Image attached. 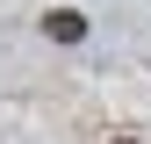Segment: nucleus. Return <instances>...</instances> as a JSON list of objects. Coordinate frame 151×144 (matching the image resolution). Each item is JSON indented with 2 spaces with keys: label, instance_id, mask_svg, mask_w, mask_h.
<instances>
[{
  "label": "nucleus",
  "instance_id": "f257e3e1",
  "mask_svg": "<svg viewBox=\"0 0 151 144\" xmlns=\"http://www.w3.org/2000/svg\"><path fill=\"white\" fill-rule=\"evenodd\" d=\"M43 29L58 36V43H79V36H86V14H79V7H50V14H43Z\"/></svg>",
  "mask_w": 151,
  "mask_h": 144
},
{
  "label": "nucleus",
  "instance_id": "f03ea898",
  "mask_svg": "<svg viewBox=\"0 0 151 144\" xmlns=\"http://www.w3.org/2000/svg\"><path fill=\"white\" fill-rule=\"evenodd\" d=\"M115 144H137V137H115Z\"/></svg>",
  "mask_w": 151,
  "mask_h": 144
}]
</instances>
